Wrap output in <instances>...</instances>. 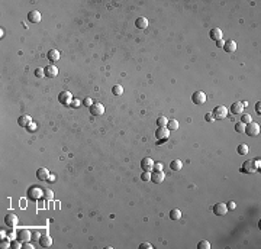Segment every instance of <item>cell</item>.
<instances>
[{
    "mask_svg": "<svg viewBox=\"0 0 261 249\" xmlns=\"http://www.w3.org/2000/svg\"><path fill=\"white\" fill-rule=\"evenodd\" d=\"M58 100L61 102V104H64V106H71L73 100H74V97H73V94L70 93V91H61L58 94Z\"/></svg>",
    "mask_w": 261,
    "mask_h": 249,
    "instance_id": "cell-1",
    "label": "cell"
},
{
    "mask_svg": "<svg viewBox=\"0 0 261 249\" xmlns=\"http://www.w3.org/2000/svg\"><path fill=\"white\" fill-rule=\"evenodd\" d=\"M245 132L248 136H258V133H260V125L258 123H255V122H251V123H248V125H245Z\"/></svg>",
    "mask_w": 261,
    "mask_h": 249,
    "instance_id": "cell-2",
    "label": "cell"
},
{
    "mask_svg": "<svg viewBox=\"0 0 261 249\" xmlns=\"http://www.w3.org/2000/svg\"><path fill=\"white\" fill-rule=\"evenodd\" d=\"M213 117L218 119V120H222V119H225L228 116V109L225 106H216L213 109Z\"/></svg>",
    "mask_w": 261,
    "mask_h": 249,
    "instance_id": "cell-3",
    "label": "cell"
},
{
    "mask_svg": "<svg viewBox=\"0 0 261 249\" xmlns=\"http://www.w3.org/2000/svg\"><path fill=\"white\" fill-rule=\"evenodd\" d=\"M90 113L93 116H102L103 113H105V106L99 102H95L90 106Z\"/></svg>",
    "mask_w": 261,
    "mask_h": 249,
    "instance_id": "cell-4",
    "label": "cell"
},
{
    "mask_svg": "<svg viewBox=\"0 0 261 249\" xmlns=\"http://www.w3.org/2000/svg\"><path fill=\"white\" fill-rule=\"evenodd\" d=\"M16 239H19L22 243H25V242H29L32 239V233L28 229H20L16 235Z\"/></svg>",
    "mask_w": 261,
    "mask_h": 249,
    "instance_id": "cell-5",
    "label": "cell"
},
{
    "mask_svg": "<svg viewBox=\"0 0 261 249\" xmlns=\"http://www.w3.org/2000/svg\"><path fill=\"white\" fill-rule=\"evenodd\" d=\"M192 102H193L194 104H203V103L206 102V94L200 90L194 91L193 96H192Z\"/></svg>",
    "mask_w": 261,
    "mask_h": 249,
    "instance_id": "cell-6",
    "label": "cell"
},
{
    "mask_svg": "<svg viewBox=\"0 0 261 249\" xmlns=\"http://www.w3.org/2000/svg\"><path fill=\"white\" fill-rule=\"evenodd\" d=\"M155 136H157L158 141H167V139L170 138V131H168L166 126H164V127H158V129L155 131Z\"/></svg>",
    "mask_w": 261,
    "mask_h": 249,
    "instance_id": "cell-7",
    "label": "cell"
},
{
    "mask_svg": "<svg viewBox=\"0 0 261 249\" xmlns=\"http://www.w3.org/2000/svg\"><path fill=\"white\" fill-rule=\"evenodd\" d=\"M228 209H226V204L225 203H216L213 206V214L215 216H225Z\"/></svg>",
    "mask_w": 261,
    "mask_h": 249,
    "instance_id": "cell-8",
    "label": "cell"
},
{
    "mask_svg": "<svg viewBox=\"0 0 261 249\" xmlns=\"http://www.w3.org/2000/svg\"><path fill=\"white\" fill-rule=\"evenodd\" d=\"M141 168H142V171L152 172V171H154V161L151 158H144L142 161H141Z\"/></svg>",
    "mask_w": 261,
    "mask_h": 249,
    "instance_id": "cell-9",
    "label": "cell"
},
{
    "mask_svg": "<svg viewBox=\"0 0 261 249\" xmlns=\"http://www.w3.org/2000/svg\"><path fill=\"white\" fill-rule=\"evenodd\" d=\"M4 223L9 227H16V225H18V216L15 213H8L6 217H4Z\"/></svg>",
    "mask_w": 261,
    "mask_h": 249,
    "instance_id": "cell-10",
    "label": "cell"
},
{
    "mask_svg": "<svg viewBox=\"0 0 261 249\" xmlns=\"http://www.w3.org/2000/svg\"><path fill=\"white\" fill-rule=\"evenodd\" d=\"M28 194H29V198H32V200H38V198L42 197L44 191L41 190L39 187H31L29 191H28Z\"/></svg>",
    "mask_w": 261,
    "mask_h": 249,
    "instance_id": "cell-11",
    "label": "cell"
},
{
    "mask_svg": "<svg viewBox=\"0 0 261 249\" xmlns=\"http://www.w3.org/2000/svg\"><path fill=\"white\" fill-rule=\"evenodd\" d=\"M164 178H166V174L162 172V171H154V172H151V181L155 182V184H161L164 181Z\"/></svg>",
    "mask_w": 261,
    "mask_h": 249,
    "instance_id": "cell-12",
    "label": "cell"
},
{
    "mask_svg": "<svg viewBox=\"0 0 261 249\" xmlns=\"http://www.w3.org/2000/svg\"><path fill=\"white\" fill-rule=\"evenodd\" d=\"M36 177H38V180H41V181H47V180L51 178L49 170H47V168H39V170L36 171Z\"/></svg>",
    "mask_w": 261,
    "mask_h": 249,
    "instance_id": "cell-13",
    "label": "cell"
},
{
    "mask_svg": "<svg viewBox=\"0 0 261 249\" xmlns=\"http://www.w3.org/2000/svg\"><path fill=\"white\" fill-rule=\"evenodd\" d=\"M244 104H242V102H235L232 103V106H231V113H233V115H242V112H244Z\"/></svg>",
    "mask_w": 261,
    "mask_h": 249,
    "instance_id": "cell-14",
    "label": "cell"
},
{
    "mask_svg": "<svg viewBox=\"0 0 261 249\" xmlns=\"http://www.w3.org/2000/svg\"><path fill=\"white\" fill-rule=\"evenodd\" d=\"M28 20L31 23H39L41 22V13L38 10H31L28 13Z\"/></svg>",
    "mask_w": 261,
    "mask_h": 249,
    "instance_id": "cell-15",
    "label": "cell"
},
{
    "mask_svg": "<svg viewBox=\"0 0 261 249\" xmlns=\"http://www.w3.org/2000/svg\"><path fill=\"white\" fill-rule=\"evenodd\" d=\"M45 70V77H49V78H54L58 75V68L55 65H48V67L44 68Z\"/></svg>",
    "mask_w": 261,
    "mask_h": 249,
    "instance_id": "cell-16",
    "label": "cell"
},
{
    "mask_svg": "<svg viewBox=\"0 0 261 249\" xmlns=\"http://www.w3.org/2000/svg\"><path fill=\"white\" fill-rule=\"evenodd\" d=\"M241 172H248V174H254L257 172V170L254 168L253 165V161H245L242 164V168H241Z\"/></svg>",
    "mask_w": 261,
    "mask_h": 249,
    "instance_id": "cell-17",
    "label": "cell"
},
{
    "mask_svg": "<svg viewBox=\"0 0 261 249\" xmlns=\"http://www.w3.org/2000/svg\"><path fill=\"white\" fill-rule=\"evenodd\" d=\"M39 245L42 246V248H49V246L52 245V239L49 235H41L39 237Z\"/></svg>",
    "mask_w": 261,
    "mask_h": 249,
    "instance_id": "cell-18",
    "label": "cell"
},
{
    "mask_svg": "<svg viewBox=\"0 0 261 249\" xmlns=\"http://www.w3.org/2000/svg\"><path fill=\"white\" fill-rule=\"evenodd\" d=\"M31 123H32V119H31V116H28V115H22L18 119V125L22 127H28Z\"/></svg>",
    "mask_w": 261,
    "mask_h": 249,
    "instance_id": "cell-19",
    "label": "cell"
},
{
    "mask_svg": "<svg viewBox=\"0 0 261 249\" xmlns=\"http://www.w3.org/2000/svg\"><path fill=\"white\" fill-rule=\"evenodd\" d=\"M135 26L138 29H141V31H144V29L148 28V19L144 17V16H141V17H138V19L135 20Z\"/></svg>",
    "mask_w": 261,
    "mask_h": 249,
    "instance_id": "cell-20",
    "label": "cell"
},
{
    "mask_svg": "<svg viewBox=\"0 0 261 249\" xmlns=\"http://www.w3.org/2000/svg\"><path fill=\"white\" fill-rule=\"evenodd\" d=\"M223 49H225L226 52H235L237 51V42L235 41H232V39H229V41H225V44H223Z\"/></svg>",
    "mask_w": 261,
    "mask_h": 249,
    "instance_id": "cell-21",
    "label": "cell"
},
{
    "mask_svg": "<svg viewBox=\"0 0 261 249\" xmlns=\"http://www.w3.org/2000/svg\"><path fill=\"white\" fill-rule=\"evenodd\" d=\"M222 31L219 28H213V29H210V32H209V36L212 38L213 41H221L222 39Z\"/></svg>",
    "mask_w": 261,
    "mask_h": 249,
    "instance_id": "cell-22",
    "label": "cell"
},
{
    "mask_svg": "<svg viewBox=\"0 0 261 249\" xmlns=\"http://www.w3.org/2000/svg\"><path fill=\"white\" fill-rule=\"evenodd\" d=\"M47 57H48V59L49 61H58L59 59V51H57V49H49L48 51V54H47Z\"/></svg>",
    "mask_w": 261,
    "mask_h": 249,
    "instance_id": "cell-23",
    "label": "cell"
},
{
    "mask_svg": "<svg viewBox=\"0 0 261 249\" xmlns=\"http://www.w3.org/2000/svg\"><path fill=\"white\" fill-rule=\"evenodd\" d=\"M170 168H171V171H180L183 168V162L180 161V159H173V161L170 162Z\"/></svg>",
    "mask_w": 261,
    "mask_h": 249,
    "instance_id": "cell-24",
    "label": "cell"
},
{
    "mask_svg": "<svg viewBox=\"0 0 261 249\" xmlns=\"http://www.w3.org/2000/svg\"><path fill=\"white\" fill-rule=\"evenodd\" d=\"M170 219L171 220H180L182 219V212L178 209H173L170 212Z\"/></svg>",
    "mask_w": 261,
    "mask_h": 249,
    "instance_id": "cell-25",
    "label": "cell"
},
{
    "mask_svg": "<svg viewBox=\"0 0 261 249\" xmlns=\"http://www.w3.org/2000/svg\"><path fill=\"white\" fill-rule=\"evenodd\" d=\"M166 127L168 129V131H177V129H178V122H177V120H174V119H171V120L167 122Z\"/></svg>",
    "mask_w": 261,
    "mask_h": 249,
    "instance_id": "cell-26",
    "label": "cell"
},
{
    "mask_svg": "<svg viewBox=\"0 0 261 249\" xmlns=\"http://www.w3.org/2000/svg\"><path fill=\"white\" fill-rule=\"evenodd\" d=\"M237 151H238V154L239 155H247L248 154V151H249V148H248L247 143H241V145H238Z\"/></svg>",
    "mask_w": 261,
    "mask_h": 249,
    "instance_id": "cell-27",
    "label": "cell"
},
{
    "mask_svg": "<svg viewBox=\"0 0 261 249\" xmlns=\"http://www.w3.org/2000/svg\"><path fill=\"white\" fill-rule=\"evenodd\" d=\"M112 93H113L115 96H122L123 94V87L122 86H119V84H116V86L112 87Z\"/></svg>",
    "mask_w": 261,
    "mask_h": 249,
    "instance_id": "cell-28",
    "label": "cell"
},
{
    "mask_svg": "<svg viewBox=\"0 0 261 249\" xmlns=\"http://www.w3.org/2000/svg\"><path fill=\"white\" fill-rule=\"evenodd\" d=\"M167 122H168V119H167L166 116H160V117L157 119V125H158V127L167 126Z\"/></svg>",
    "mask_w": 261,
    "mask_h": 249,
    "instance_id": "cell-29",
    "label": "cell"
},
{
    "mask_svg": "<svg viewBox=\"0 0 261 249\" xmlns=\"http://www.w3.org/2000/svg\"><path fill=\"white\" fill-rule=\"evenodd\" d=\"M253 122V119H251V116L248 115V113H242L241 115V123H244V125H248V123Z\"/></svg>",
    "mask_w": 261,
    "mask_h": 249,
    "instance_id": "cell-30",
    "label": "cell"
},
{
    "mask_svg": "<svg viewBox=\"0 0 261 249\" xmlns=\"http://www.w3.org/2000/svg\"><path fill=\"white\" fill-rule=\"evenodd\" d=\"M197 249H210L209 241H200L197 243Z\"/></svg>",
    "mask_w": 261,
    "mask_h": 249,
    "instance_id": "cell-31",
    "label": "cell"
},
{
    "mask_svg": "<svg viewBox=\"0 0 261 249\" xmlns=\"http://www.w3.org/2000/svg\"><path fill=\"white\" fill-rule=\"evenodd\" d=\"M235 131H237L238 133H244V131H245V125L241 123V122L235 123Z\"/></svg>",
    "mask_w": 261,
    "mask_h": 249,
    "instance_id": "cell-32",
    "label": "cell"
},
{
    "mask_svg": "<svg viewBox=\"0 0 261 249\" xmlns=\"http://www.w3.org/2000/svg\"><path fill=\"white\" fill-rule=\"evenodd\" d=\"M253 165H254V168L257 171H260V168H261V159L260 158H254L253 159Z\"/></svg>",
    "mask_w": 261,
    "mask_h": 249,
    "instance_id": "cell-33",
    "label": "cell"
},
{
    "mask_svg": "<svg viewBox=\"0 0 261 249\" xmlns=\"http://www.w3.org/2000/svg\"><path fill=\"white\" fill-rule=\"evenodd\" d=\"M35 75L38 77V78L45 77V70H44V68H36V70H35Z\"/></svg>",
    "mask_w": 261,
    "mask_h": 249,
    "instance_id": "cell-34",
    "label": "cell"
},
{
    "mask_svg": "<svg viewBox=\"0 0 261 249\" xmlns=\"http://www.w3.org/2000/svg\"><path fill=\"white\" fill-rule=\"evenodd\" d=\"M12 248L13 249H20V248H22V242H20L19 239H16V241L13 239V241H12Z\"/></svg>",
    "mask_w": 261,
    "mask_h": 249,
    "instance_id": "cell-35",
    "label": "cell"
},
{
    "mask_svg": "<svg viewBox=\"0 0 261 249\" xmlns=\"http://www.w3.org/2000/svg\"><path fill=\"white\" fill-rule=\"evenodd\" d=\"M141 178H142V181H151V172H148V171H144L142 175H141Z\"/></svg>",
    "mask_w": 261,
    "mask_h": 249,
    "instance_id": "cell-36",
    "label": "cell"
},
{
    "mask_svg": "<svg viewBox=\"0 0 261 249\" xmlns=\"http://www.w3.org/2000/svg\"><path fill=\"white\" fill-rule=\"evenodd\" d=\"M205 120H206V122H213V120H215L213 113H212V112H209V113H206V115H205Z\"/></svg>",
    "mask_w": 261,
    "mask_h": 249,
    "instance_id": "cell-37",
    "label": "cell"
},
{
    "mask_svg": "<svg viewBox=\"0 0 261 249\" xmlns=\"http://www.w3.org/2000/svg\"><path fill=\"white\" fill-rule=\"evenodd\" d=\"M81 104H83V102H81V100H79V99H74V100H73V103H71V106L75 107V109H77V107H80Z\"/></svg>",
    "mask_w": 261,
    "mask_h": 249,
    "instance_id": "cell-38",
    "label": "cell"
},
{
    "mask_svg": "<svg viewBox=\"0 0 261 249\" xmlns=\"http://www.w3.org/2000/svg\"><path fill=\"white\" fill-rule=\"evenodd\" d=\"M139 249H152V245H151V243H148V242H144V243H141V245H139Z\"/></svg>",
    "mask_w": 261,
    "mask_h": 249,
    "instance_id": "cell-39",
    "label": "cell"
},
{
    "mask_svg": "<svg viewBox=\"0 0 261 249\" xmlns=\"http://www.w3.org/2000/svg\"><path fill=\"white\" fill-rule=\"evenodd\" d=\"M93 103H95V102H93L90 97H86V99H84V102H83V104H84V106H87V107H90Z\"/></svg>",
    "mask_w": 261,
    "mask_h": 249,
    "instance_id": "cell-40",
    "label": "cell"
},
{
    "mask_svg": "<svg viewBox=\"0 0 261 249\" xmlns=\"http://www.w3.org/2000/svg\"><path fill=\"white\" fill-rule=\"evenodd\" d=\"M22 248L23 249H33V245H32L31 242H25V243H22Z\"/></svg>",
    "mask_w": 261,
    "mask_h": 249,
    "instance_id": "cell-41",
    "label": "cell"
},
{
    "mask_svg": "<svg viewBox=\"0 0 261 249\" xmlns=\"http://www.w3.org/2000/svg\"><path fill=\"white\" fill-rule=\"evenodd\" d=\"M44 194H45V197H47V200H52V191H49V190H47V191H44Z\"/></svg>",
    "mask_w": 261,
    "mask_h": 249,
    "instance_id": "cell-42",
    "label": "cell"
},
{
    "mask_svg": "<svg viewBox=\"0 0 261 249\" xmlns=\"http://www.w3.org/2000/svg\"><path fill=\"white\" fill-rule=\"evenodd\" d=\"M235 207H237V204H235L233 202H229L228 204H226V209L228 210H235Z\"/></svg>",
    "mask_w": 261,
    "mask_h": 249,
    "instance_id": "cell-43",
    "label": "cell"
},
{
    "mask_svg": "<svg viewBox=\"0 0 261 249\" xmlns=\"http://www.w3.org/2000/svg\"><path fill=\"white\" fill-rule=\"evenodd\" d=\"M154 171H162V165L160 162H155L154 164Z\"/></svg>",
    "mask_w": 261,
    "mask_h": 249,
    "instance_id": "cell-44",
    "label": "cell"
},
{
    "mask_svg": "<svg viewBox=\"0 0 261 249\" xmlns=\"http://www.w3.org/2000/svg\"><path fill=\"white\" fill-rule=\"evenodd\" d=\"M255 112H257V115H260V113H261V102L255 103Z\"/></svg>",
    "mask_w": 261,
    "mask_h": 249,
    "instance_id": "cell-45",
    "label": "cell"
},
{
    "mask_svg": "<svg viewBox=\"0 0 261 249\" xmlns=\"http://www.w3.org/2000/svg\"><path fill=\"white\" fill-rule=\"evenodd\" d=\"M39 237H41L39 232H35V233H32V239H31V241H35V239H39Z\"/></svg>",
    "mask_w": 261,
    "mask_h": 249,
    "instance_id": "cell-46",
    "label": "cell"
},
{
    "mask_svg": "<svg viewBox=\"0 0 261 249\" xmlns=\"http://www.w3.org/2000/svg\"><path fill=\"white\" fill-rule=\"evenodd\" d=\"M223 44H225V41H216V47L218 48H223Z\"/></svg>",
    "mask_w": 261,
    "mask_h": 249,
    "instance_id": "cell-47",
    "label": "cell"
},
{
    "mask_svg": "<svg viewBox=\"0 0 261 249\" xmlns=\"http://www.w3.org/2000/svg\"><path fill=\"white\" fill-rule=\"evenodd\" d=\"M28 129H29V131H31V132H33V131H35V129H36L35 123H31V125H29V126H28Z\"/></svg>",
    "mask_w": 261,
    "mask_h": 249,
    "instance_id": "cell-48",
    "label": "cell"
}]
</instances>
